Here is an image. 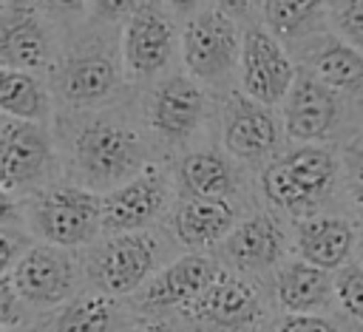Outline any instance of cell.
<instances>
[{
	"label": "cell",
	"mask_w": 363,
	"mask_h": 332,
	"mask_svg": "<svg viewBox=\"0 0 363 332\" xmlns=\"http://www.w3.org/2000/svg\"><path fill=\"white\" fill-rule=\"evenodd\" d=\"M54 133L68 182L96 196L116 190L156 162L145 131L113 108L68 114Z\"/></svg>",
	"instance_id": "6da1fadb"
},
{
	"label": "cell",
	"mask_w": 363,
	"mask_h": 332,
	"mask_svg": "<svg viewBox=\"0 0 363 332\" xmlns=\"http://www.w3.org/2000/svg\"><path fill=\"white\" fill-rule=\"evenodd\" d=\"M238 3L193 6L182 17V65L207 91L233 94L238 82L244 26L235 9Z\"/></svg>",
	"instance_id": "7a4b0ae2"
},
{
	"label": "cell",
	"mask_w": 363,
	"mask_h": 332,
	"mask_svg": "<svg viewBox=\"0 0 363 332\" xmlns=\"http://www.w3.org/2000/svg\"><path fill=\"white\" fill-rule=\"evenodd\" d=\"M340 182V156L329 145H298L278 153L258 173L264 201L292 221L323 213Z\"/></svg>",
	"instance_id": "3957f363"
},
{
	"label": "cell",
	"mask_w": 363,
	"mask_h": 332,
	"mask_svg": "<svg viewBox=\"0 0 363 332\" xmlns=\"http://www.w3.org/2000/svg\"><path fill=\"white\" fill-rule=\"evenodd\" d=\"M85 284L111 298L139 295L170 258V238L159 230L102 236L82 255Z\"/></svg>",
	"instance_id": "277c9868"
},
{
	"label": "cell",
	"mask_w": 363,
	"mask_h": 332,
	"mask_svg": "<svg viewBox=\"0 0 363 332\" xmlns=\"http://www.w3.org/2000/svg\"><path fill=\"white\" fill-rule=\"evenodd\" d=\"M125 82L128 79L119 57V40L111 43L99 37V31L85 34L62 48L57 68L51 71L54 99L68 114L111 108Z\"/></svg>",
	"instance_id": "5b68a950"
},
{
	"label": "cell",
	"mask_w": 363,
	"mask_h": 332,
	"mask_svg": "<svg viewBox=\"0 0 363 332\" xmlns=\"http://www.w3.org/2000/svg\"><path fill=\"white\" fill-rule=\"evenodd\" d=\"M20 204L23 224L37 244L88 250L102 238V196L74 182H57Z\"/></svg>",
	"instance_id": "8992f818"
},
{
	"label": "cell",
	"mask_w": 363,
	"mask_h": 332,
	"mask_svg": "<svg viewBox=\"0 0 363 332\" xmlns=\"http://www.w3.org/2000/svg\"><path fill=\"white\" fill-rule=\"evenodd\" d=\"M62 156L48 125L0 119V190L3 199L26 201L60 182Z\"/></svg>",
	"instance_id": "52a82bcc"
},
{
	"label": "cell",
	"mask_w": 363,
	"mask_h": 332,
	"mask_svg": "<svg viewBox=\"0 0 363 332\" xmlns=\"http://www.w3.org/2000/svg\"><path fill=\"white\" fill-rule=\"evenodd\" d=\"M119 57L128 82H159L182 57V23L167 3H133L119 23Z\"/></svg>",
	"instance_id": "ba28073f"
},
{
	"label": "cell",
	"mask_w": 363,
	"mask_h": 332,
	"mask_svg": "<svg viewBox=\"0 0 363 332\" xmlns=\"http://www.w3.org/2000/svg\"><path fill=\"white\" fill-rule=\"evenodd\" d=\"M179 201L173 167L150 162L133 179L102 196V236L156 230Z\"/></svg>",
	"instance_id": "9c48e42d"
},
{
	"label": "cell",
	"mask_w": 363,
	"mask_h": 332,
	"mask_svg": "<svg viewBox=\"0 0 363 332\" xmlns=\"http://www.w3.org/2000/svg\"><path fill=\"white\" fill-rule=\"evenodd\" d=\"M210 111V91L187 71H170L147 88L142 105L145 131L164 148H187L204 128Z\"/></svg>",
	"instance_id": "30bf717a"
},
{
	"label": "cell",
	"mask_w": 363,
	"mask_h": 332,
	"mask_svg": "<svg viewBox=\"0 0 363 332\" xmlns=\"http://www.w3.org/2000/svg\"><path fill=\"white\" fill-rule=\"evenodd\" d=\"M62 54L54 9L37 3H0V68L43 74Z\"/></svg>",
	"instance_id": "8fae6325"
},
{
	"label": "cell",
	"mask_w": 363,
	"mask_h": 332,
	"mask_svg": "<svg viewBox=\"0 0 363 332\" xmlns=\"http://www.w3.org/2000/svg\"><path fill=\"white\" fill-rule=\"evenodd\" d=\"M17 295L28 309H60L71 298L79 295V284L85 281L82 258L71 250L34 244L20 264L6 272Z\"/></svg>",
	"instance_id": "7c38bea8"
},
{
	"label": "cell",
	"mask_w": 363,
	"mask_h": 332,
	"mask_svg": "<svg viewBox=\"0 0 363 332\" xmlns=\"http://www.w3.org/2000/svg\"><path fill=\"white\" fill-rule=\"evenodd\" d=\"M221 150L233 162H272L281 150L284 122L275 108L244 96L238 88L224 96L218 111Z\"/></svg>",
	"instance_id": "4fadbf2b"
},
{
	"label": "cell",
	"mask_w": 363,
	"mask_h": 332,
	"mask_svg": "<svg viewBox=\"0 0 363 332\" xmlns=\"http://www.w3.org/2000/svg\"><path fill=\"white\" fill-rule=\"evenodd\" d=\"M298 65L292 62L289 51L264 28V23H247L244 26V43H241V62H238V91L261 105H284L289 96Z\"/></svg>",
	"instance_id": "5bb4252c"
},
{
	"label": "cell",
	"mask_w": 363,
	"mask_h": 332,
	"mask_svg": "<svg viewBox=\"0 0 363 332\" xmlns=\"http://www.w3.org/2000/svg\"><path fill=\"white\" fill-rule=\"evenodd\" d=\"M264 315V298L255 278L221 267L216 281L204 295L184 312L187 321L204 326L207 332H244L258 329Z\"/></svg>",
	"instance_id": "9a60e30c"
},
{
	"label": "cell",
	"mask_w": 363,
	"mask_h": 332,
	"mask_svg": "<svg viewBox=\"0 0 363 332\" xmlns=\"http://www.w3.org/2000/svg\"><path fill=\"white\" fill-rule=\"evenodd\" d=\"M221 272V261L207 253H182L167 267L159 270V275L136 295V309L142 315H170V312H187L204 289L216 281Z\"/></svg>",
	"instance_id": "2e32d148"
},
{
	"label": "cell",
	"mask_w": 363,
	"mask_h": 332,
	"mask_svg": "<svg viewBox=\"0 0 363 332\" xmlns=\"http://www.w3.org/2000/svg\"><path fill=\"white\" fill-rule=\"evenodd\" d=\"M343 116V96L323 85L312 71L301 68L289 96L281 105L284 133L301 145H326Z\"/></svg>",
	"instance_id": "e0dca14e"
},
{
	"label": "cell",
	"mask_w": 363,
	"mask_h": 332,
	"mask_svg": "<svg viewBox=\"0 0 363 332\" xmlns=\"http://www.w3.org/2000/svg\"><path fill=\"white\" fill-rule=\"evenodd\" d=\"M218 253H221V267L241 272L247 278L278 270L286 253L284 224L272 213H250L235 224V230L218 247Z\"/></svg>",
	"instance_id": "ac0fdd59"
},
{
	"label": "cell",
	"mask_w": 363,
	"mask_h": 332,
	"mask_svg": "<svg viewBox=\"0 0 363 332\" xmlns=\"http://www.w3.org/2000/svg\"><path fill=\"white\" fill-rule=\"evenodd\" d=\"M357 250V233L349 218L337 213H315L292 221V253L295 258L337 272L349 264Z\"/></svg>",
	"instance_id": "d6986e66"
},
{
	"label": "cell",
	"mask_w": 363,
	"mask_h": 332,
	"mask_svg": "<svg viewBox=\"0 0 363 332\" xmlns=\"http://www.w3.org/2000/svg\"><path fill=\"white\" fill-rule=\"evenodd\" d=\"M238 204L227 199H179L170 213V236L187 253L221 247L238 224Z\"/></svg>",
	"instance_id": "ffe728a7"
},
{
	"label": "cell",
	"mask_w": 363,
	"mask_h": 332,
	"mask_svg": "<svg viewBox=\"0 0 363 332\" xmlns=\"http://www.w3.org/2000/svg\"><path fill=\"white\" fill-rule=\"evenodd\" d=\"M272 301L281 315H326L335 306V275L289 258L272 275Z\"/></svg>",
	"instance_id": "44dd1931"
},
{
	"label": "cell",
	"mask_w": 363,
	"mask_h": 332,
	"mask_svg": "<svg viewBox=\"0 0 363 332\" xmlns=\"http://www.w3.org/2000/svg\"><path fill=\"white\" fill-rule=\"evenodd\" d=\"M179 199H227L238 196V170L224 150L196 148L173 165Z\"/></svg>",
	"instance_id": "7402d4cb"
},
{
	"label": "cell",
	"mask_w": 363,
	"mask_h": 332,
	"mask_svg": "<svg viewBox=\"0 0 363 332\" xmlns=\"http://www.w3.org/2000/svg\"><path fill=\"white\" fill-rule=\"evenodd\" d=\"M264 28L289 51H306L329 31L326 3L315 0H269L258 6Z\"/></svg>",
	"instance_id": "603a6c76"
},
{
	"label": "cell",
	"mask_w": 363,
	"mask_h": 332,
	"mask_svg": "<svg viewBox=\"0 0 363 332\" xmlns=\"http://www.w3.org/2000/svg\"><path fill=\"white\" fill-rule=\"evenodd\" d=\"M306 71L340 96H363V54L332 31L306 48Z\"/></svg>",
	"instance_id": "cb8c5ba5"
},
{
	"label": "cell",
	"mask_w": 363,
	"mask_h": 332,
	"mask_svg": "<svg viewBox=\"0 0 363 332\" xmlns=\"http://www.w3.org/2000/svg\"><path fill=\"white\" fill-rule=\"evenodd\" d=\"M54 91L40 74L0 68V114L54 128Z\"/></svg>",
	"instance_id": "d4e9b609"
},
{
	"label": "cell",
	"mask_w": 363,
	"mask_h": 332,
	"mask_svg": "<svg viewBox=\"0 0 363 332\" xmlns=\"http://www.w3.org/2000/svg\"><path fill=\"white\" fill-rule=\"evenodd\" d=\"M122 326V304L94 289L71 298L48 321V332H119Z\"/></svg>",
	"instance_id": "484cf974"
},
{
	"label": "cell",
	"mask_w": 363,
	"mask_h": 332,
	"mask_svg": "<svg viewBox=\"0 0 363 332\" xmlns=\"http://www.w3.org/2000/svg\"><path fill=\"white\" fill-rule=\"evenodd\" d=\"M335 304L349 321L363 326V264L349 261L335 272Z\"/></svg>",
	"instance_id": "4316f807"
},
{
	"label": "cell",
	"mask_w": 363,
	"mask_h": 332,
	"mask_svg": "<svg viewBox=\"0 0 363 332\" xmlns=\"http://www.w3.org/2000/svg\"><path fill=\"white\" fill-rule=\"evenodd\" d=\"M329 31L363 54V0L326 3Z\"/></svg>",
	"instance_id": "83f0119b"
},
{
	"label": "cell",
	"mask_w": 363,
	"mask_h": 332,
	"mask_svg": "<svg viewBox=\"0 0 363 332\" xmlns=\"http://www.w3.org/2000/svg\"><path fill=\"white\" fill-rule=\"evenodd\" d=\"M340 184L354 216L363 221V148L354 142L340 150Z\"/></svg>",
	"instance_id": "f1b7e54d"
},
{
	"label": "cell",
	"mask_w": 363,
	"mask_h": 332,
	"mask_svg": "<svg viewBox=\"0 0 363 332\" xmlns=\"http://www.w3.org/2000/svg\"><path fill=\"white\" fill-rule=\"evenodd\" d=\"M258 332H340V326L326 315H275Z\"/></svg>",
	"instance_id": "f546056e"
},
{
	"label": "cell",
	"mask_w": 363,
	"mask_h": 332,
	"mask_svg": "<svg viewBox=\"0 0 363 332\" xmlns=\"http://www.w3.org/2000/svg\"><path fill=\"white\" fill-rule=\"evenodd\" d=\"M34 236L26 230V224H0V250H3V275L11 272L20 258L34 247Z\"/></svg>",
	"instance_id": "4dcf8cb0"
},
{
	"label": "cell",
	"mask_w": 363,
	"mask_h": 332,
	"mask_svg": "<svg viewBox=\"0 0 363 332\" xmlns=\"http://www.w3.org/2000/svg\"><path fill=\"white\" fill-rule=\"evenodd\" d=\"M28 318V306L23 304V298L17 295V289L11 287V281L6 275H0V323L3 329H23Z\"/></svg>",
	"instance_id": "1f68e13d"
},
{
	"label": "cell",
	"mask_w": 363,
	"mask_h": 332,
	"mask_svg": "<svg viewBox=\"0 0 363 332\" xmlns=\"http://www.w3.org/2000/svg\"><path fill=\"white\" fill-rule=\"evenodd\" d=\"M128 332H190V329L170 315H145L142 321H133Z\"/></svg>",
	"instance_id": "d6a6232c"
},
{
	"label": "cell",
	"mask_w": 363,
	"mask_h": 332,
	"mask_svg": "<svg viewBox=\"0 0 363 332\" xmlns=\"http://www.w3.org/2000/svg\"><path fill=\"white\" fill-rule=\"evenodd\" d=\"M357 255H360V264H363V233L357 236Z\"/></svg>",
	"instance_id": "836d02e7"
},
{
	"label": "cell",
	"mask_w": 363,
	"mask_h": 332,
	"mask_svg": "<svg viewBox=\"0 0 363 332\" xmlns=\"http://www.w3.org/2000/svg\"><path fill=\"white\" fill-rule=\"evenodd\" d=\"M3 332H23V329H3Z\"/></svg>",
	"instance_id": "e575fe53"
},
{
	"label": "cell",
	"mask_w": 363,
	"mask_h": 332,
	"mask_svg": "<svg viewBox=\"0 0 363 332\" xmlns=\"http://www.w3.org/2000/svg\"><path fill=\"white\" fill-rule=\"evenodd\" d=\"M360 329H363V326H360Z\"/></svg>",
	"instance_id": "d590c367"
}]
</instances>
